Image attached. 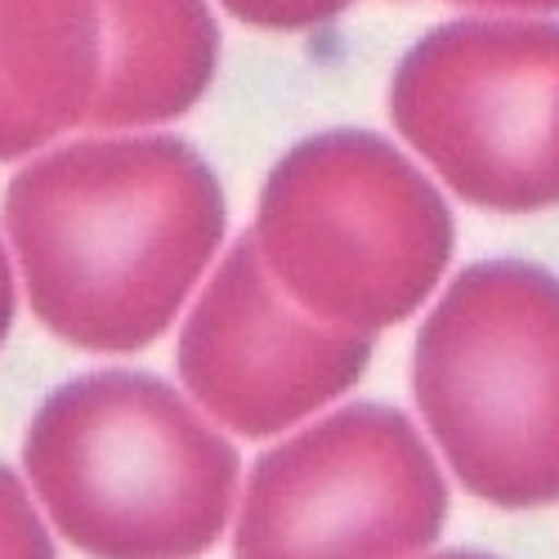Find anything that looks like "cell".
<instances>
[{"label": "cell", "mask_w": 559, "mask_h": 559, "mask_svg": "<svg viewBox=\"0 0 559 559\" xmlns=\"http://www.w3.org/2000/svg\"><path fill=\"white\" fill-rule=\"evenodd\" d=\"M224 228L219 179L179 134L81 139L27 162L5 189V233L36 318L90 354H134L166 336Z\"/></svg>", "instance_id": "obj_1"}, {"label": "cell", "mask_w": 559, "mask_h": 559, "mask_svg": "<svg viewBox=\"0 0 559 559\" xmlns=\"http://www.w3.org/2000/svg\"><path fill=\"white\" fill-rule=\"evenodd\" d=\"M55 528L85 555H202L233 515L242 456L170 381L90 371L45 399L23 443Z\"/></svg>", "instance_id": "obj_2"}, {"label": "cell", "mask_w": 559, "mask_h": 559, "mask_svg": "<svg viewBox=\"0 0 559 559\" xmlns=\"http://www.w3.org/2000/svg\"><path fill=\"white\" fill-rule=\"evenodd\" d=\"M251 238L300 309L377 336L439 287L452 260V211L385 134L341 126L277 157Z\"/></svg>", "instance_id": "obj_3"}, {"label": "cell", "mask_w": 559, "mask_h": 559, "mask_svg": "<svg viewBox=\"0 0 559 559\" xmlns=\"http://www.w3.org/2000/svg\"><path fill=\"white\" fill-rule=\"evenodd\" d=\"M412 394L461 488L497 510L559 501V277L465 264L412 349Z\"/></svg>", "instance_id": "obj_4"}, {"label": "cell", "mask_w": 559, "mask_h": 559, "mask_svg": "<svg viewBox=\"0 0 559 559\" xmlns=\"http://www.w3.org/2000/svg\"><path fill=\"white\" fill-rule=\"evenodd\" d=\"M390 121L461 202L559 206V23L465 14L426 32L390 81Z\"/></svg>", "instance_id": "obj_5"}, {"label": "cell", "mask_w": 559, "mask_h": 559, "mask_svg": "<svg viewBox=\"0 0 559 559\" xmlns=\"http://www.w3.org/2000/svg\"><path fill=\"white\" fill-rule=\"evenodd\" d=\"M448 524V484L407 412L354 403L269 448L233 528L242 559L416 555Z\"/></svg>", "instance_id": "obj_6"}, {"label": "cell", "mask_w": 559, "mask_h": 559, "mask_svg": "<svg viewBox=\"0 0 559 559\" xmlns=\"http://www.w3.org/2000/svg\"><path fill=\"white\" fill-rule=\"evenodd\" d=\"M371 362V332L300 309L260 260L233 242L179 332L175 367L193 403L242 439H273L349 394Z\"/></svg>", "instance_id": "obj_7"}, {"label": "cell", "mask_w": 559, "mask_h": 559, "mask_svg": "<svg viewBox=\"0 0 559 559\" xmlns=\"http://www.w3.org/2000/svg\"><path fill=\"white\" fill-rule=\"evenodd\" d=\"M99 72V0H0V162L85 126Z\"/></svg>", "instance_id": "obj_8"}, {"label": "cell", "mask_w": 559, "mask_h": 559, "mask_svg": "<svg viewBox=\"0 0 559 559\" xmlns=\"http://www.w3.org/2000/svg\"><path fill=\"white\" fill-rule=\"evenodd\" d=\"M104 72L85 126L130 130L193 112L219 68L206 0H99Z\"/></svg>", "instance_id": "obj_9"}, {"label": "cell", "mask_w": 559, "mask_h": 559, "mask_svg": "<svg viewBox=\"0 0 559 559\" xmlns=\"http://www.w3.org/2000/svg\"><path fill=\"white\" fill-rule=\"evenodd\" d=\"M0 555H23V559L55 555V542L45 533L23 479H14L5 465H0Z\"/></svg>", "instance_id": "obj_10"}, {"label": "cell", "mask_w": 559, "mask_h": 559, "mask_svg": "<svg viewBox=\"0 0 559 559\" xmlns=\"http://www.w3.org/2000/svg\"><path fill=\"white\" fill-rule=\"evenodd\" d=\"M219 5L238 23H251L264 32H305V27L336 23L354 0H219Z\"/></svg>", "instance_id": "obj_11"}, {"label": "cell", "mask_w": 559, "mask_h": 559, "mask_svg": "<svg viewBox=\"0 0 559 559\" xmlns=\"http://www.w3.org/2000/svg\"><path fill=\"white\" fill-rule=\"evenodd\" d=\"M10 322H14V269H10L5 242H0V345L10 336Z\"/></svg>", "instance_id": "obj_12"}, {"label": "cell", "mask_w": 559, "mask_h": 559, "mask_svg": "<svg viewBox=\"0 0 559 559\" xmlns=\"http://www.w3.org/2000/svg\"><path fill=\"white\" fill-rule=\"evenodd\" d=\"M465 5H488V10H533V14H555L559 0H465Z\"/></svg>", "instance_id": "obj_13"}, {"label": "cell", "mask_w": 559, "mask_h": 559, "mask_svg": "<svg viewBox=\"0 0 559 559\" xmlns=\"http://www.w3.org/2000/svg\"><path fill=\"white\" fill-rule=\"evenodd\" d=\"M461 5H465V0H461Z\"/></svg>", "instance_id": "obj_14"}]
</instances>
